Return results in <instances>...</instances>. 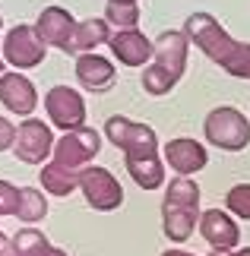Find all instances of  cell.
Returning <instances> with one entry per match:
<instances>
[{
  "label": "cell",
  "mask_w": 250,
  "mask_h": 256,
  "mask_svg": "<svg viewBox=\"0 0 250 256\" xmlns=\"http://www.w3.org/2000/svg\"><path fill=\"white\" fill-rule=\"evenodd\" d=\"M76 186L83 190L86 202L92 206V209H98V212H111V209H117V206L124 202L121 184H117V177L108 168H86V171H79Z\"/></svg>",
  "instance_id": "obj_7"
},
{
  "label": "cell",
  "mask_w": 250,
  "mask_h": 256,
  "mask_svg": "<svg viewBox=\"0 0 250 256\" xmlns=\"http://www.w3.org/2000/svg\"><path fill=\"white\" fill-rule=\"evenodd\" d=\"M0 102L13 114H32L38 104L35 86L23 73H0Z\"/></svg>",
  "instance_id": "obj_15"
},
{
  "label": "cell",
  "mask_w": 250,
  "mask_h": 256,
  "mask_svg": "<svg viewBox=\"0 0 250 256\" xmlns=\"http://www.w3.org/2000/svg\"><path fill=\"white\" fill-rule=\"evenodd\" d=\"M16 218H23V222H42L45 215H48V202H45V196L32 190V186H23L19 190V200H16Z\"/></svg>",
  "instance_id": "obj_19"
},
{
  "label": "cell",
  "mask_w": 250,
  "mask_h": 256,
  "mask_svg": "<svg viewBox=\"0 0 250 256\" xmlns=\"http://www.w3.org/2000/svg\"><path fill=\"white\" fill-rule=\"evenodd\" d=\"M225 202H228V209L234 215H241V218L250 222V184H237L234 190H228Z\"/></svg>",
  "instance_id": "obj_23"
},
{
  "label": "cell",
  "mask_w": 250,
  "mask_h": 256,
  "mask_svg": "<svg viewBox=\"0 0 250 256\" xmlns=\"http://www.w3.org/2000/svg\"><path fill=\"white\" fill-rule=\"evenodd\" d=\"M0 26H4V19H0Z\"/></svg>",
  "instance_id": "obj_32"
},
{
  "label": "cell",
  "mask_w": 250,
  "mask_h": 256,
  "mask_svg": "<svg viewBox=\"0 0 250 256\" xmlns=\"http://www.w3.org/2000/svg\"><path fill=\"white\" fill-rule=\"evenodd\" d=\"M228 256H250V247H244V250H234V253H228Z\"/></svg>",
  "instance_id": "obj_29"
},
{
  "label": "cell",
  "mask_w": 250,
  "mask_h": 256,
  "mask_svg": "<svg viewBox=\"0 0 250 256\" xmlns=\"http://www.w3.org/2000/svg\"><path fill=\"white\" fill-rule=\"evenodd\" d=\"M187 42H193L212 64H218L225 73L250 80V44L247 42H234L231 35L222 28L215 16L209 13H190L187 26H184Z\"/></svg>",
  "instance_id": "obj_1"
},
{
  "label": "cell",
  "mask_w": 250,
  "mask_h": 256,
  "mask_svg": "<svg viewBox=\"0 0 250 256\" xmlns=\"http://www.w3.org/2000/svg\"><path fill=\"white\" fill-rule=\"evenodd\" d=\"M212 256H228V253H212Z\"/></svg>",
  "instance_id": "obj_31"
},
{
  "label": "cell",
  "mask_w": 250,
  "mask_h": 256,
  "mask_svg": "<svg viewBox=\"0 0 250 256\" xmlns=\"http://www.w3.org/2000/svg\"><path fill=\"white\" fill-rule=\"evenodd\" d=\"M48 247H51V244H48V238L38 228H23V231H16V238H13V253L16 256H45Z\"/></svg>",
  "instance_id": "obj_22"
},
{
  "label": "cell",
  "mask_w": 250,
  "mask_h": 256,
  "mask_svg": "<svg viewBox=\"0 0 250 256\" xmlns=\"http://www.w3.org/2000/svg\"><path fill=\"white\" fill-rule=\"evenodd\" d=\"M73 26H76V19L70 16L64 6H48V10H42V16H38L35 35L42 38L48 48H61V51H67L70 38H73Z\"/></svg>",
  "instance_id": "obj_13"
},
{
  "label": "cell",
  "mask_w": 250,
  "mask_h": 256,
  "mask_svg": "<svg viewBox=\"0 0 250 256\" xmlns=\"http://www.w3.org/2000/svg\"><path fill=\"white\" fill-rule=\"evenodd\" d=\"M127 171H130V177H133L143 190H155V186L165 184V164L158 162V158L133 162V164H127Z\"/></svg>",
  "instance_id": "obj_20"
},
{
  "label": "cell",
  "mask_w": 250,
  "mask_h": 256,
  "mask_svg": "<svg viewBox=\"0 0 250 256\" xmlns=\"http://www.w3.org/2000/svg\"><path fill=\"white\" fill-rule=\"evenodd\" d=\"M54 146V136L48 130V124L42 120H26L16 126V140H13V149H16V158L26 162V164H42L48 158Z\"/></svg>",
  "instance_id": "obj_10"
},
{
  "label": "cell",
  "mask_w": 250,
  "mask_h": 256,
  "mask_svg": "<svg viewBox=\"0 0 250 256\" xmlns=\"http://www.w3.org/2000/svg\"><path fill=\"white\" fill-rule=\"evenodd\" d=\"M76 80L83 82L89 92H108L114 82H117V73H114V64L108 57H98L92 51L79 54L76 57Z\"/></svg>",
  "instance_id": "obj_14"
},
{
  "label": "cell",
  "mask_w": 250,
  "mask_h": 256,
  "mask_svg": "<svg viewBox=\"0 0 250 256\" xmlns=\"http://www.w3.org/2000/svg\"><path fill=\"white\" fill-rule=\"evenodd\" d=\"M45 256H67V250H61V247H48Z\"/></svg>",
  "instance_id": "obj_27"
},
{
  "label": "cell",
  "mask_w": 250,
  "mask_h": 256,
  "mask_svg": "<svg viewBox=\"0 0 250 256\" xmlns=\"http://www.w3.org/2000/svg\"><path fill=\"white\" fill-rule=\"evenodd\" d=\"M105 133H108V140L127 155V164L158 158V136H155L152 126L127 120V117H108Z\"/></svg>",
  "instance_id": "obj_4"
},
{
  "label": "cell",
  "mask_w": 250,
  "mask_h": 256,
  "mask_svg": "<svg viewBox=\"0 0 250 256\" xmlns=\"http://www.w3.org/2000/svg\"><path fill=\"white\" fill-rule=\"evenodd\" d=\"M0 73H4V57H0Z\"/></svg>",
  "instance_id": "obj_30"
},
{
  "label": "cell",
  "mask_w": 250,
  "mask_h": 256,
  "mask_svg": "<svg viewBox=\"0 0 250 256\" xmlns=\"http://www.w3.org/2000/svg\"><path fill=\"white\" fill-rule=\"evenodd\" d=\"M48 44L35 35L32 26H13L4 38V60L13 64L16 70H32L45 60Z\"/></svg>",
  "instance_id": "obj_8"
},
{
  "label": "cell",
  "mask_w": 250,
  "mask_h": 256,
  "mask_svg": "<svg viewBox=\"0 0 250 256\" xmlns=\"http://www.w3.org/2000/svg\"><path fill=\"white\" fill-rule=\"evenodd\" d=\"M165 162L181 177H187V174L203 171L209 158H206V149L196 140H171L165 146Z\"/></svg>",
  "instance_id": "obj_16"
},
{
  "label": "cell",
  "mask_w": 250,
  "mask_h": 256,
  "mask_svg": "<svg viewBox=\"0 0 250 256\" xmlns=\"http://www.w3.org/2000/svg\"><path fill=\"white\" fill-rule=\"evenodd\" d=\"M76 180H79V171H70V168H64V164H57V162L42 168V186L48 193H54V196H70L76 190Z\"/></svg>",
  "instance_id": "obj_18"
},
{
  "label": "cell",
  "mask_w": 250,
  "mask_h": 256,
  "mask_svg": "<svg viewBox=\"0 0 250 256\" xmlns=\"http://www.w3.org/2000/svg\"><path fill=\"white\" fill-rule=\"evenodd\" d=\"M108 48L114 51V57L124 66H143V64H149V57H152V42H149L136 26L108 35Z\"/></svg>",
  "instance_id": "obj_12"
},
{
  "label": "cell",
  "mask_w": 250,
  "mask_h": 256,
  "mask_svg": "<svg viewBox=\"0 0 250 256\" xmlns=\"http://www.w3.org/2000/svg\"><path fill=\"white\" fill-rule=\"evenodd\" d=\"M7 250H10V240H7V234H4V231H0V256H4Z\"/></svg>",
  "instance_id": "obj_26"
},
{
  "label": "cell",
  "mask_w": 250,
  "mask_h": 256,
  "mask_svg": "<svg viewBox=\"0 0 250 256\" xmlns=\"http://www.w3.org/2000/svg\"><path fill=\"white\" fill-rule=\"evenodd\" d=\"M111 28H108L105 19H83V22L73 26V38H70V48L67 54H86V51H95L98 44L108 42Z\"/></svg>",
  "instance_id": "obj_17"
},
{
  "label": "cell",
  "mask_w": 250,
  "mask_h": 256,
  "mask_svg": "<svg viewBox=\"0 0 250 256\" xmlns=\"http://www.w3.org/2000/svg\"><path fill=\"white\" fill-rule=\"evenodd\" d=\"M54 162L64 164L70 171H79L86 162H92L98 149H102V136H98L92 126H76V130H67L54 146Z\"/></svg>",
  "instance_id": "obj_6"
},
{
  "label": "cell",
  "mask_w": 250,
  "mask_h": 256,
  "mask_svg": "<svg viewBox=\"0 0 250 256\" xmlns=\"http://www.w3.org/2000/svg\"><path fill=\"white\" fill-rule=\"evenodd\" d=\"M16 140V130H13V124L7 120V117H0V152H7L10 146H13Z\"/></svg>",
  "instance_id": "obj_25"
},
{
  "label": "cell",
  "mask_w": 250,
  "mask_h": 256,
  "mask_svg": "<svg viewBox=\"0 0 250 256\" xmlns=\"http://www.w3.org/2000/svg\"><path fill=\"white\" fill-rule=\"evenodd\" d=\"M162 256H190V253H184V250H168V253H162Z\"/></svg>",
  "instance_id": "obj_28"
},
{
  "label": "cell",
  "mask_w": 250,
  "mask_h": 256,
  "mask_svg": "<svg viewBox=\"0 0 250 256\" xmlns=\"http://www.w3.org/2000/svg\"><path fill=\"white\" fill-rule=\"evenodd\" d=\"M199 234L206 238V244L212 247L215 253H228L237 247V224L231 222V215L222 212V209H209L199 215Z\"/></svg>",
  "instance_id": "obj_11"
},
{
  "label": "cell",
  "mask_w": 250,
  "mask_h": 256,
  "mask_svg": "<svg viewBox=\"0 0 250 256\" xmlns=\"http://www.w3.org/2000/svg\"><path fill=\"white\" fill-rule=\"evenodd\" d=\"M187 35L177 28H168L158 35V42L152 44V57H149L152 64L143 73V88L149 95H168L181 82L187 70Z\"/></svg>",
  "instance_id": "obj_2"
},
{
  "label": "cell",
  "mask_w": 250,
  "mask_h": 256,
  "mask_svg": "<svg viewBox=\"0 0 250 256\" xmlns=\"http://www.w3.org/2000/svg\"><path fill=\"white\" fill-rule=\"evenodd\" d=\"M4 256H10V253H4Z\"/></svg>",
  "instance_id": "obj_33"
},
{
  "label": "cell",
  "mask_w": 250,
  "mask_h": 256,
  "mask_svg": "<svg viewBox=\"0 0 250 256\" xmlns=\"http://www.w3.org/2000/svg\"><path fill=\"white\" fill-rule=\"evenodd\" d=\"M206 140L225 152H241L250 142V120L237 108H215L206 117Z\"/></svg>",
  "instance_id": "obj_5"
},
{
  "label": "cell",
  "mask_w": 250,
  "mask_h": 256,
  "mask_svg": "<svg viewBox=\"0 0 250 256\" xmlns=\"http://www.w3.org/2000/svg\"><path fill=\"white\" fill-rule=\"evenodd\" d=\"M45 108H48L51 124L61 126L64 133L86 124V102H83V95L70 86H54L51 92L45 95Z\"/></svg>",
  "instance_id": "obj_9"
},
{
  "label": "cell",
  "mask_w": 250,
  "mask_h": 256,
  "mask_svg": "<svg viewBox=\"0 0 250 256\" xmlns=\"http://www.w3.org/2000/svg\"><path fill=\"white\" fill-rule=\"evenodd\" d=\"M162 224H165V234L171 240H187L190 231L196 228V218H199V186L187 177H174L168 180V190H165V206H162Z\"/></svg>",
  "instance_id": "obj_3"
},
{
  "label": "cell",
  "mask_w": 250,
  "mask_h": 256,
  "mask_svg": "<svg viewBox=\"0 0 250 256\" xmlns=\"http://www.w3.org/2000/svg\"><path fill=\"white\" fill-rule=\"evenodd\" d=\"M105 22L117 28H133L139 22V6L136 0H108L105 6Z\"/></svg>",
  "instance_id": "obj_21"
},
{
  "label": "cell",
  "mask_w": 250,
  "mask_h": 256,
  "mask_svg": "<svg viewBox=\"0 0 250 256\" xmlns=\"http://www.w3.org/2000/svg\"><path fill=\"white\" fill-rule=\"evenodd\" d=\"M16 200H19V186L7 184V180H0V218L16 212Z\"/></svg>",
  "instance_id": "obj_24"
}]
</instances>
